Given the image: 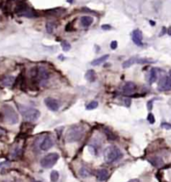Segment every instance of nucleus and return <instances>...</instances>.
I'll list each match as a JSON object with an SVG mask.
<instances>
[{"instance_id": "obj_1", "label": "nucleus", "mask_w": 171, "mask_h": 182, "mask_svg": "<svg viewBox=\"0 0 171 182\" xmlns=\"http://www.w3.org/2000/svg\"><path fill=\"white\" fill-rule=\"evenodd\" d=\"M123 154L119 148L115 147V146H109L105 149L104 151V159L105 162L107 163H113L116 161L120 160L122 158Z\"/></svg>"}, {"instance_id": "obj_2", "label": "nucleus", "mask_w": 171, "mask_h": 182, "mask_svg": "<svg viewBox=\"0 0 171 182\" xmlns=\"http://www.w3.org/2000/svg\"><path fill=\"white\" fill-rule=\"evenodd\" d=\"M1 114L3 116V118H4V120L10 125L16 124L18 123V121H19V117H18L17 113L9 105H4L2 107Z\"/></svg>"}, {"instance_id": "obj_3", "label": "nucleus", "mask_w": 171, "mask_h": 182, "mask_svg": "<svg viewBox=\"0 0 171 182\" xmlns=\"http://www.w3.org/2000/svg\"><path fill=\"white\" fill-rule=\"evenodd\" d=\"M84 134L83 128L79 126V125H75L72 126L67 133H66V142L68 143H73V142H78L79 140L82 138Z\"/></svg>"}, {"instance_id": "obj_4", "label": "nucleus", "mask_w": 171, "mask_h": 182, "mask_svg": "<svg viewBox=\"0 0 171 182\" xmlns=\"http://www.w3.org/2000/svg\"><path fill=\"white\" fill-rule=\"evenodd\" d=\"M17 108L19 110L20 114L28 121H36L40 116V112L34 108H29V107L20 105V104H17Z\"/></svg>"}, {"instance_id": "obj_5", "label": "nucleus", "mask_w": 171, "mask_h": 182, "mask_svg": "<svg viewBox=\"0 0 171 182\" xmlns=\"http://www.w3.org/2000/svg\"><path fill=\"white\" fill-rule=\"evenodd\" d=\"M59 159V155L57 153H49L44 156L40 161V165L43 168H51L56 164Z\"/></svg>"}, {"instance_id": "obj_6", "label": "nucleus", "mask_w": 171, "mask_h": 182, "mask_svg": "<svg viewBox=\"0 0 171 182\" xmlns=\"http://www.w3.org/2000/svg\"><path fill=\"white\" fill-rule=\"evenodd\" d=\"M157 89H158V91H160V92L171 91V77L170 76L162 77L158 83Z\"/></svg>"}, {"instance_id": "obj_7", "label": "nucleus", "mask_w": 171, "mask_h": 182, "mask_svg": "<svg viewBox=\"0 0 171 182\" xmlns=\"http://www.w3.org/2000/svg\"><path fill=\"white\" fill-rule=\"evenodd\" d=\"M44 103L50 111H52V112L58 111L59 103H58V101H56L55 99H53V98H46V99L44 100Z\"/></svg>"}, {"instance_id": "obj_8", "label": "nucleus", "mask_w": 171, "mask_h": 182, "mask_svg": "<svg viewBox=\"0 0 171 182\" xmlns=\"http://www.w3.org/2000/svg\"><path fill=\"white\" fill-rule=\"evenodd\" d=\"M131 36H132V40H133V42L136 44V46H143V34L141 30L139 29H135V30L132 31L131 33Z\"/></svg>"}, {"instance_id": "obj_9", "label": "nucleus", "mask_w": 171, "mask_h": 182, "mask_svg": "<svg viewBox=\"0 0 171 182\" xmlns=\"http://www.w3.org/2000/svg\"><path fill=\"white\" fill-rule=\"evenodd\" d=\"M53 144L54 143H53L52 138L49 136H47V137H45L43 139V141H42L41 145H40V149L42 151H47V150H49L50 148L53 147Z\"/></svg>"}, {"instance_id": "obj_10", "label": "nucleus", "mask_w": 171, "mask_h": 182, "mask_svg": "<svg viewBox=\"0 0 171 182\" xmlns=\"http://www.w3.org/2000/svg\"><path fill=\"white\" fill-rule=\"evenodd\" d=\"M37 77L40 80H46L50 77V74L46 68L43 67H38V74H37Z\"/></svg>"}, {"instance_id": "obj_11", "label": "nucleus", "mask_w": 171, "mask_h": 182, "mask_svg": "<svg viewBox=\"0 0 171 182\" xmlns=\"http://www.w3.org/2000/svg\"><path fill=\"white\" fill-rule=\"evenodd\" d=\"M136 89V85L133 82H128L126 83L122 88V92L124 94H131Z\"/></svg>"}, {"instance_id": "obj_12", "label": "nucleus", "mask_w": 171, "mask_h": 182, "mask_svg": "<svg viewBox=\"0 0 171 182\" xmlns=\"http://www.w3.org/2000/svg\"><path fill=\"white\" fill-rule=\"evenodd\" d=\"M109 176V172L107 169H100L97 171V179L99 181H105Z\"/></svg>"}, {"instance_id": "obj_13", "label": "nucleus", "mask_w": 171, "mask_h": 182, "mask_svg": "<svg viewBox=\"0 0 171 182\" xmlns=\"http://www.w3.org/2000/svg\"><path fill=\"white\" fill-rule=\"evenodd\" d=\"M157 71L155 70V68H152V70H150L148 76H147V80H148L149 83H155L156 80H157Z\"/></svg>"}, {"instance_id": "obj_14", "label": "nucleus", "mask_w": 171, "mask_h": 182, "mask_svg": "<svg viewBox=\"0 0 171 182\" xmlns=\"http://www.w3.org/2000/svg\"><path fill=\"white\" fill-rule=\"evenodd\" d=\"M149 161H150V163H152L155 167H160L164 164L163 159L159 156H154L153 158H149Z\"/></svg>"}, {"instance_id": "obj_15", "label": "nucleus", "mask_w": 171, "mask_h": 182, "mask_svg": "<svg viewBox=\"0 0 171 182\" xmlns=\"http://www.w3.org/2000/svg\"><path fill=\"white\" fill-rule=\"evenodd\" d=\"M80 22H81V25L84 26V27H88L89 25L92 24L93 18L91 16H82L80 19Z\"/></svg>"}, {"instance_id": "obj_16", "label": "nucleus", "mask_w": 171, "mask_h": 182, "mask_svg": "<svg viewBox=\"0 0 171 182\" xmlns=\"http://www.w3.org/2000/svg\"><path fill=\"white\" fill-rule=\"evenodd\" d=\"M85 79L88 80V82H90V83L95 82V80H96V74H95V71H93V70L87 71V73H86V74H85Z\"/></svg>"}, {"instance_id": "obj_17", "label": "nucleus", "mask_w": 171, "mask_h": 182, "mask_svg": "<svg viewBox=\"0 0 171 182\" xmlns=\"http://www.w3.org/2000/svg\"><path fill=\"white\" fill-rule=\"evenodd\" d=\"M14 80H15V77H12V76H7V77H5L4 79L2 80V85L3 86H10L12 83H14Z\"/></svg>"}, {"instance_id": "obj_18", "label": "nucleus", "mask_w": 171, "mask_h": 182, "mask_svg": "<svg viewBox=\"0 0 171 182\" xmlns=\"http://www.w3.org/2000/svg\"><path fill=\"white\" fill-rule=\"evenodd\" d=\"M134 64H137V58H131L127 59L126 61L123 62L122 67L124 68H127L129 67H131V65H133Z\"/></svg>"}, {"instance_id": "obj_19", "label": "nucleus", "mask_w": 171, "mask_h": 182, "mask_svg": "<svg viewBox=\"0 0 171 182\" xmlns=\"http://www.w3.org/2000/svg\"><path fill=\"white\" fill-rule=\"evenodd\" d=\"M108 58H109V55H103V56H101V58H96L95 61H93L91 62V64H92V65H99V64H103V62L106 61Z\"/></svg>"}, {"instance_id": "obj_20", "label": "nucleus", "mask_w": 171, "mask_h": 182, "mask_svg": "<svg viewBox=\"0 0 171 182\" xmlns=\"http://www.w3.org/2000/svg\"><path fill=\"white\" fill-rule=\"evenodd\" d=\"M90 174H91V172H90L89 169L86 168V167H82V168L79 170V175L83 178L88 177V176H90Z\"/></svg>"}, {"instance_id": "obj_21", "label": "nucleus", "mask_w": 171, "mask_h": 182, "mask_svg": "<svg viewBox=\"0 0 171 182\" xmlns=\"http://www.w3.org/2000/svg\"><path fill=\"white\" fill-rule=\"evenodd\" d=\"M59 179V173L58 171H56V170H53V171H51L50 173V180L51 182H57Z\"/></svg>"}, {"instance_id": "obj_22", "label": "nucleus", "mask_w": 171, "mask_h": 182, "mask_svg": "<svg viewBox=\"0 0 171 182\" xmlns=\"http://www.w3.org/2000/svg\"><path fill=\"white\" fill-rule=\"evenodd\" d=\"M98 107V103L96 102V101H92V102H90L88 105L86 106V110H94Z\"/></svg>"}, {"instance_id": "obj_23", "label": "nucleus", "mask_w": 171, "mask_h": 182, "mask_svg": "<svg viewBox=\"0 0 171 182\" xmlns=\"http://www.w3.org/2000/svg\"><path fill=\"white\" fill-rule=\"evenodd\" d=\"M154 61L148 58H137V64H152Z\"/></svg>"}, {"instance_id": "obj_24", "label": "nucleus", "mask_w": 171, "mask_h": 182, "mask_svg": "<svg viewBox=\"0 0 171 182\" xmlns=\"http://www.w3.org/2000/svg\"><path fill=\"white\" fill-rule=\"evenodd\" d=\"M61 46H62V49H63V50H64V52H68V50L71 49V46L67 42V41H62V42H61Z\"/></svg>"}, {"instance_id": "obj_25", "label": "nucleus", "mask_w": 171, "mask_h": 182, "mask_svg": "<svg viewBox=\"0 0 171 182\" xmlns=\"http://www.w3.org/2000/svg\"><path fill=\"white\" fill-rule=\"evenodd\" d=\"M53 28H54V24L52 22H47L46 23V31L48 32V33H52Z\"/></svg>"}, {"instance_id": "obj_26", "label": "nucleus", "mask_w": 171, "mask_h": 182, "mask_svg": "<svg viewBox=\"0 0 171 182\" xmlns=\"http://www.w3.org/2000/svg\"><path fill=\"white\" fill-rule=\"evenodd\" d=\"M147 121L149 122L150 124H153L155 122V118H154V116H153L151 113H149L148 114V116H147Z\"/></svg>"}, {"instance_id": "obj_27", "label": "nucleus", "mask_w": 171, "mask_h": 182, "mask_svg": "<svg viewBox=\"0 0 171 182\" xmlns=\"http://www.w3.org/2000/svg\"><path fill=\"white\" fill-rule=\"evenodd\" d=\"M161 128H164V129L169 130V129H171V124L167 123V122H162V123H161Z\"/></svg>"}, {"instance_id": "obj_28", "label": "nucleus", "mask_w": 171, "mask_h": 182, "mask_svg": "<svg viewBox=\"0 0 171 182\" xmlns=\"http://www.w3.org/2000/svg\"><path fill=\"white\" fill-rule=\"evenodd\" d=\"M123 103H124V105L126 107H129L131 104V99H129V98H123Z\"/></svg>"}, {"instance_id": "obj_29", "label": "nucleus", "mask_w": 171, "mask_h": 182, "mask_svg": "<svg viewBox=\"0 0 171 182\" xmlns=\"http://www.w3.org/2000/svg\"><path fill=\"white\" fill-rule=\"evenodd\" d=\"M154 100L155 99L150 100V101H148V102H147V108H148L149 111H151V110H152V104H153V102H154Z\"/></svg>"}, {"instance_id": "obj_30", "label": "nucleus", "mask_w": 171, "mask_h": 182, "mask_svg": "<svg viewBox=\"0 0 171 182\" xmlns=\"http://www.w3.org/2000/svg\"><path fill=\"white\" fill-rule=\"evenodd\" d=\"M117 46H118V44H117V41L116 40H113L112 42H111V44H110V47L112 49H117Z\"/></svg>"}, {"instance_id": "obj_31", "label": "nucleus", "mask_w": 171, "mask_h": 182, "mask_svg": "<svg viewBox=\"0 0 171 182\" xmlns=\"http://www.w3.org/2000/svg\"><path fill=\"white\" fill-rule=\"evenodd\" d=\"M102 29H104V30H109V29H111V26L109 24H104V25H102Z\"/></svg>"}, {"instance_id": "obj_32", "label": "nucleus", "mask_w": 171, "mask_h": 182, "mask_svg": "<svg viewBox=\"0 0 171 182\" xmlns=\"http://www.w3.org/2000/svg\"><path fill=\"white\" fill-rule=\"evenodd\" d=\"M5 135H6V131L4 129H2V128H0V138Z\"/></svg>"}, {"instance_id": "obj_33", "label": "nucleus", "mask_w": 171, "mask_h": 182, "mask_svg": "<svg viewBox=\"0 0 171 182\" xmlns=\"http://www.w3.org/2000/svg\"><path fill=\"white\" fill-rule=\"evenodd\" d=\"M128 182H139L138 179H132V180H129Z\"/></svg>"}, {"instance_id": "obj_34", "label": "nucleus", "mask_w": 171, "mask_h": 182, "mask_svg": "<svg viewBox=\"0 0 171 182\" xmlns=\"http://www.w3.org/2000/svg\"><path fill=\"white\" fill-rule=\"evenodd\" d=\"M165 31H166V29H165V28H163V29H162V31H161V34H160V35L164 34V33H165Z\"/></svg>"}, {"instance_id": "obj_35", "label": "nucleus", "mask_w": 171, "mask_h": 182, "mask_svg": "<svg viewBox=\"0 0 171 182\" xmlns=\"http://www.w3.org/2000/svg\"><path fill=\"white\" fill-rule=\"evenodd\" d=\"M150 24H151V25H154V24H155V23H154V22H153V21H150Z\"/></svg>"}, {"instance_id": "obj_36", "label": "nucleus", "mask_w": 171, "mask_h": 182, "mask_svg": "<svg viewBox=\"0 0 171 182\" xmlns=\"http://www.w3.org/2000/svg\"><path fill=\"white\" fill-rule=\"evenodd\" d=\"M169 76H170V77H171V71H169Z\"/></svg>"}]
</instances>
